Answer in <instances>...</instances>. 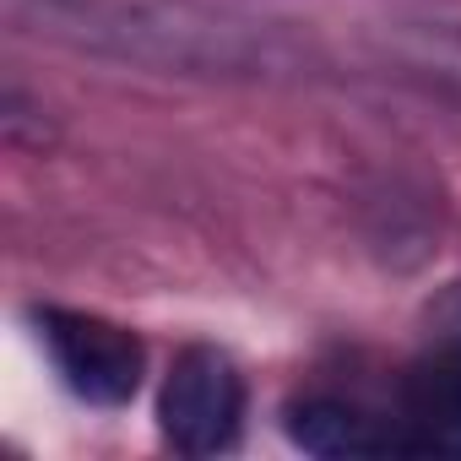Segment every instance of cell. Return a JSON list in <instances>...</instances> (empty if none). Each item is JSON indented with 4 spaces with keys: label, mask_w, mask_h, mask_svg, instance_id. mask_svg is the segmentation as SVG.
I'll use <instances>...</instances> for the list:
<instances>
[{
    "label": "cell",
    "mask_w": 461,
    "mask_h": 461,
    "mask_svg": "<svg viewBox=\"0 0 461 461\" xmlns=\"http://www.w3.org/2000/svg\"><path fill=\"white\" fill-rule=\"evenodd\" d=\"M12 17L60 50L190 82H294L321 66L299 23L228 0H17Z\"/></svg>",
    "instance_id": "1"
},
{
    "label": "cell",
    "mask_w": 461,
    "mask_h": 461,
    "mask_svg": "<svg viewBox=\"0 0 461 461\" xmlns=\"http://www.w3.org/2000/svg\"><path fill=\"white\" fill-rule=\"evenodd\" d=\"M250 385L240 364L212 342H190L174 353L158 385V429L179 456H222L245 434Z\"/></svg>",
    "instance_id": "2"
},
{
    "label": "cell",
    "mask_w": 461,
    "mask_h": 461,
    "mask_svg": "<svg viewBox=\"0 0 461 461\" xmlns=\"http://www.w3.org/2000/svg\"><path fill=\"white\" fill-rule=\"evenodd\" d=\"M39 342L60 375V385L87 402V407H125L141 391L147 375V348L131 326L104 321L93 310H66V304H44L33 310Z\"/></svg>",
    "instance_id": "3"
},
{
    "label": "cell",
    "mask_w": 461,
    "mask_h": 461,
    "mask_svg": "<svg viewBox=\"0 0 461 461\" xmlns=\"http://www.w3.org/2000/svg\"><path fill=\"white\" fill-rule=\"evenodd\" d=\"M283 429L310 456H396L407 450L396 412H369L364 402L310 391L283 407Z\"/></svg>",
    "instance_id": "4"
},
{
    "label": "cell",
    "mask_w": 461,
    "mask_h": 461,
    "mask_svg": "<svg viewBox=\"0 0 461 461\" xmlns=\"http://www.w3.org/2000/svg\"><path fill=\"white\" fill-rule=\"evenodd\" d=\"M396 423L407 450H450L461 456V342L407 364L396 380Z\"/></svg>",
    "instance_id": "5"
},
{
    "label": "cell",
    "mask_w": 461,
    "mask_h": 461,
    "mask_svg": "<svg viewBox=\"0 0 461 461\" xmlns=\"http://www.w3.org/2000/svg\"><path fill=\"white\" fill-rule=\"evenodd\" d=\"M396 50H402L418 71H429V77L461 87V23H418V28H407V33L396 39Z\"/></svg>",
    "instance_id": "6"
},
{
    "label": "cell",
    "mask_w": 461,
    "mask_h": 461,
    "mask_svg": "<svg viewBox=\"0 0 461 461\" xmlns=\"http://www.w3.org/2000/svg\"><path fill=\"white\" fill-rule=\"evenodd\" d=\"M0 136H6V147H17V152L55 147V120H50L44 104L28 98L23 82H6V93H0Z\"/></svg>",
    "instance_id": "7"
},
{
    "label": "cell",
    "mask_w": 461,
    "mask_h": 461,
    "mask_svg": "<svg viewBox=\"0 0 461 461\" xmlns=\"http://www.w3.org/2000/svg\"><path fill=\"white\" fill-rule=\"evenodd\" d=\"M439 326H445V342H461V283H456L450 299L439 304Z\"/></svg>",
    "instance_id": "8"
}]
</instances>
